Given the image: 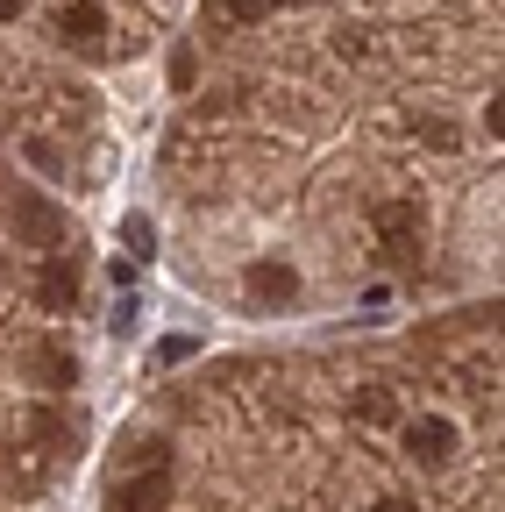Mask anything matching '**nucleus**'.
Listing matches in <instances>:
<instances>
[{"label":"nucleus","mask_w":505,"mask_h":512,"mask_svg":"<svg viewBox=\"0 0 505 512\" xmlns=\"http://www.w3.org/2000/svg\"><path fill=\"white\" fill-rule=\"evenodd\" d=\"M242 285H249V299H264V306H292V299H299V271H292V264H278V256L249 264V271H242Z\"/></svg>","instance_id":"f257e3e1"},{"label":"nucleus","mask_w":505,"mask_h":512,"mask_svg":"<svg viewBox=\"0 0 505 512\" xmlns=\"http://www.w3.org/2000/svg\"><path fill=\"white\" fill-rule=\"evenodd\" d=\"M36 299H43L50 313H72V299H79V264H72V256H50V264H43Z\"/></svg>","instance_id":"f03ea898"},{"label":"nucleus","mask_w":505,"mask_h":512,"mask_svg":"<svg viewBox=\"0 0 505 512\" xmlns=\"http://www.w3.org/2000/svg\"><path fill=\"white\" fill-rule=\"evenodd\" d=\"M15 235H22V242L57 249V242H65V214H57L50 200H22V207H15Z\"/></svg>","instance_id":"7ed1b4c3"},{"label":"nucleus","mask_w":505,"mask_h":512,"mask_svg":"<svg viewBox=\"0 0 505 512\" xmlns=\"http://www.w3.org/2000/svg\"><path fill=\"white\" fill-rule=\"evenodd\" d=\"M406 448H413V463H441V456H449V448H456V427L449 420H406Z\"/></svg>","instance_id":"20e7f679"},{"label":"nucleus","mask_w":505,"mask_h":512,"mask_svg":"<svg viewBox=\"0 0 505 512\" xmlns=\"http://www.w3.org/2000/svg\"><path fill=\"white\" fill-rule=\"evenodd\" d=\"M171 498V484H164V470H150V477H136L129 491H121V512H157Z\"/></svg>","instance_id":"39448f33"},{"label":"nucleus","mask_w":505,"mask_h":512,"mask_svg":"<svg viewBox=\"0 0 505 512\" xmlns=\"http://www.w3.org/2000/svg\"><path fill=\"white\" fill-rule=\"evenodd\" d=\"M36 377L50 384V392H72V377H79V363H72L65 349H43V356H36Z\"/></svg>","instance_id":"423d86ee"},{"label":"nucleus","mask_w":505,"mask_h":512,"mask_svg":"<svg viewBox=\"0 0 505 512\" xmlns=\"http://www.w3.org/2000/svg\"><path fill=\"white\" fill-rule=\"evenodd\" d=\"M100 29H107V15H100V8H86V0H79V8H65V36H72V43H93Z\"/></svg>","instance_id":"0eeeda50"},{"label":"nucleus","mask_w":505,"mask_h":512,"mask_svg":"<svg viewBox=\"0 0 505 512\" xmlns=\"http://www.w3.org/2000/svg\"><path fill=\"white\" fill-rule=\"evenodd\" d=\"M385 235H392V249H399V256H413V235H420V214H413V207H392V214H385Z\"/></svg>","instance_id":"6e6552de"},{"label":"nucleus","mask_w":505,"mask_h":512,"mask_svg":"<svg viewBox=\"0 0 505 512\" xmlns=\"http://www.w3.org/2000/svg\"><path fill=\"white\" fill-rule=\"evenodd\" d=\"M356 420H399V406H392V392H356Z\"/></svg>","instance_id":"1a4fd4ad"},{"label":"nucleus","mask_w":505,"mask_h":512,"mask_svg":"<svg viewBox=\"0 0 505 512\" xmlns=\"http://www.w3.org/2000/svg\"><path fill=\"white\" fill-rule=\"evenodd\" d=\"M121 242H129L136 256H150V249H157V228H150V214H129V221H121Z\"/></svg>","instance_id":"9d476101"},{"label":"nucleus","mask_w":505,"mask_h":512,"mask_svg":"<svg viewBox=\"0 0 505 512\" xmlns=\"http://www.w3.org/2000/svg\"><path fill=\"white\" fill-rule=\"evenodd\" d=\"M271 8H278V0H228V15H235V22H264Z\"/></svg>","instance_id":"9b49d317"},{"label":"nucleus","mask_w":505,"mask_h":512,"mask_svg":"<svg viewBox=\"0 0 505 512\" xmlns=\"http://www.w3.org/2000/svg\"><path fill=\"white\" fill-rule=\"evenodd\" d=\"M185 356H193V342H185V335H164V342H157V363H185Z\"/></svg>","instance_id":"f8f14e48"},{"label":"nucleus","mask_w":505,"mask_h":512,"mask_svg":"<svg viewBox=\"0 0 505 512\" xmlns=\"http://www.w3.org/2000/svg\"><path fill=\"white\" fill-rule=\"evenodd\" d=\"M171 86H193V50H171Z\"/></svg>","instance_id":"ddd939ff"},{"label":"nucleus","mask_w":505,"mask_h":512,"mask_svg":"<svg viewBox=\"0 0 505 512\" xmlns=\"http://www.w3.org/2000/svg\"><path fill=\"white\" fill-rule=\"evenodd\" d=\"M377 512H420L413 498H377Z\"/></svg>","instance_id":"4468645a"},{"label":"nucleus","mask_w":505,"mask_h":512,"mask_svg":"<svg viewBox=\"0 0 505 512\" xmlns=\"http://www.w3.org/2000/svg\"><path fill=\"white\" fill-rule=\"evenodd\" d=\"M22 15V0H0V22H15Z\"/></svg>","instance_id":"2eb2a0df"}]
</instances>
